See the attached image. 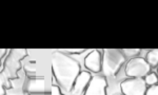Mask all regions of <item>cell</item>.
<instances>
[{"label": "cell", "instance_id": "6da1fadb", "mask_svg": "<svg viewBox=\"0 0 158 95\" xmlns=\"http://www.w3.org/2000/svg\"><path fill=\"white\" fill-rule=\"evenodd\" d=\"M52 71L58 87L64 92H71L76 78L81 72V67L71 56L56 51L52 55Z\"/></svg>", "mask_w": 158, "mask_h": 95}, {"label": "cell", "instance_id": "7a4b0ae2", "mask_svg": "<svg viewBox=\"0 0 158 95\" xmlns=\"http://www.w3.org/2000/svg\"><path fill=\"white\" fill-rule=\"evenodd\" d=\"M126 61V56L118 49H106L102 55V71L106 77L115 76Z\"/></svg>", "mask_w": 158, "mask_h": 95}, {"label": "cell", "instance_id": "3957f363", "mask_svg": "<svg viewBox=\"0 0 158 95\" xmlns=\"http://www.w3.org/2000/svg\"><path fill=\"white\" fill-rule=\"evenodd\" d=\"M27 55V50L25 49H12L7 54L3 63V71L2 74L6 78L17 79L18 78V71L21 69V60Z\"/></svg>", "mask_w": 158, "mask_h": 95}, {"label": "cell", "instance_id": "277c9868", "mask_svg": "<svg viewBox=\"0 0 158 95\" xmlns=\"http://www.w3.org/2000/svg\"><path fill=\"white\" fill-rule=\"evenodd\" d=\"M151 71V66L142 57H134L127 63L126 75L130 78L146 77Z\"/></svg>", "mask_w": 158, "mask_h": 95}, {"label": "cell", "instance_id": "5b68a950", "mask_svg": "<svg viewBox=\"0 0 158 95\" xmlns=\"http://www.w3.org/2000/svg\"><path fill=\"white\" fill-rule=\"evenodd\" d=\"M123 95H146L147 84L142 78H128L120 84Z\"/></svg>", "mask_w": 158, "mask_h": 95}, {"label": "cell", "instance_id": "8992f818", "mask_svg": "<svg viewBox=\"0 0 158 95\" xmlns=\"http://www.w3.org/2000/svg\"><path fill=\"white\" fill-rule=\"evenodd\" d=\"M23 93L39 94L45 92V81L43 77H27L22 86Z\"/></svg>", "mask_w": 158, "mask_h": 95}, {"label": "cell", "instance_id": "52a82bcc", "mask_svg": "<svg viewBox=\"0 0 158 95\" xmlns=\"http://www.w3.org/2000/svg\"><path fill=\"white\" fill-rule=\"evenodd\" d=\"M108 81L104 76H94L85 91V95H106Z\"/></svg>", "mask_w": 158, "mask_h": 95}, {"label": "cell", "instance_id": "ba28073f", "mask_svg": "<svg viewBox=\"0 0 158 95\" xmlns=\"http://www.w3.org/2000/svg\"><path fill=\"white\" fill-rule=\"evenodd\" d=\"M85 66L89 71L99 73L102 68V56L98 50H93L85 58Z\"/></svg>", "mask_w": 158, "mask_h": 95}, {"label": "cell", "instance_id": "9c48e42d", "mask_svg": "<svg viewBox=\"0 0 158 95\" xmlns=\"http://www.w3.org/2000/svg\"><path fill=\"white\" fill-rule=\"evenodd\" d=\"M91 79H92V75L90 72L81 71L80 74L78 75V77L76 78L75 83H74L71 93L73 95H80L82 92H85L88 86L91 83Z\"/></svg>", "mask_w": 158, "mask_h": 95}, {"label": "cell", "instance_id": "30bf717a", "mask_svg": "<svg viewBox=\"0 0 158 95\" xmlns=\"http://www.w3.org/2000/svg\"><path fill=\"white\" fill-rule=\"evenodd\" d=\"M146 60L148 61V63L151 66V68H155V67L158 66V50L157 49L151 50L148 52Z\"/></svg>", "mask_w": 158, "mask_h": 95}, {"label": "cell", "instance_id": "8fae6325", "mask_svg": "<svg viewBox=\"0 0 158 95\" xmlns=\"http://www.w3.org/2000/svg\"><path fill=\"white\" fill-rule=\"evenodd\" d=\"M35 61L31 60V63L24 66V72L27 77H35L36 76V68H35Z\"/></svg>", "mask_w": 158, "mask_h": 95}, {"label": "cell", "instance_id": "7c38bea8", "mask_svg": "<svg viewBox=\"0 0 158 95\" xmlns=\"http://www.w3.org/2000/svg\"><path fill=\"white\" fill-rule=\"evenodd\" d=\"M144 81H146L147 86H149V87L157 84V83H158L157 74L156 73H149L146 77H144Z\"/></svg>", "mask_w": 158, "mask_h": 95}, {"label": "cell", "instance_id": "4fadbf2b", "mask_svg": "<svg viewBox=\"0 0 158 95\" xmlns=\"http://www.w3.org/2000/svg\"><path fill=\"white\" fill-rule=\"evenodd\" d=\"M121 51L126 57H130L131 59L134 57H137V55L141 52V50H139V49H123Z\"/></svg>", "mask_w": 158, "mask_h": 95}, {"label": "cell", "instance_id": "5bb4252c", "mask_svg": "<svg viewBox=\"0 0 158 95\" xmlns=\"http://www.w3.org/2000/svg\"><path fill=\"white\" fill-rule=\"evenodd\" d=\"M62 53H69V54H81L85 52V49H63V50H59Z\"/></svg>", "mask_w": 158, "mask_h": 95}, {"label": "cell", "instance_id": "9a60e30c", "mask_svg": "<svg viewBox=\"0 0 158 95\" xmlns=\"http://www.w3.org/2000/svg\"><path fill=\"white\" fill-rule=\"evenodd\" d=\"M146 95H158V84H154L147 89Z\"/></svg>", "mask_w": 158, "mask_h": 95}, {"label": "cell", "instance_id": "2e32d148", "mask_svg": "<svg viewBox=\"0 0 158 95\" xmlns=\"http://www.w3.org/2000/svg\"><path fill=\"white\" fill-rule=\"evenodd\" d=\"M1 77H2V81H3V86H4V88H6V89H12L13 87H12V83H11V79H9V78H6V76L2 74V72L1 73Z\"/></svg>", "mask_w": 158, "mask_h": 95}, {"label": "cell", "instance_id": "e0dca14e", "mask_svg": "<svg viewBox=\"0 0 158 95\" xmlns=\"http://www.w3.org/2000/svg\"><path fill=\"white\" fill-rule=\"evenodd\" d=\"M60 90L61 89L58 86H55V84H53L52 89H51V93H52V95H64V94L61 93Z\"/></svg>", "mask_w": 158, "mask_h": 95}, {"label": "cell", "instance_id": "ac0fdd59", "mask_svg": "<svg viewBox=\"0 0 158 95\" xmlns=\"http://www.w3.org/2000/svg\"><path fill=\"white\" fill-rule=\"evenodd\" d=\"M0 95H6V88H4V86H3L1 74H0Z\"/></svg>", "mask_w": 158, "mask_h": 95}, {"label": "cell", "instance_id": "d6986e66", "mask_svg": "<svg viewBox=\"0 0 158 95\" xmlns=\"http://www.w3.org/2000/svg\"><path fill=\"white\" fill-rule=\"evenodd\" d=\"M7 52V50H6V49H0V60H1V57H3L4 55H6V53ZM0 66H1V61H0Z\"/></svg>", "mask_w": 158, "mask_h": 95}, {"label": "cell", "instance_id": "ffe728a7", "mask_svg": "<svg viewBox=\"0 0 158 95\" xmlns=\"http://www.w3.org/2000/svg\"><path fill=\"white\" fill-rule=\"evenodd\" d=\"M22 95H31V94H29V93H23Z\"/></svg>", "mask_w": 158, "mask_h": 95}]
</instances>
